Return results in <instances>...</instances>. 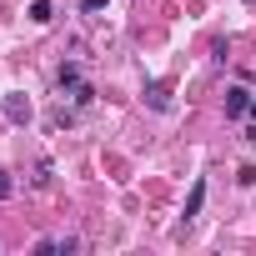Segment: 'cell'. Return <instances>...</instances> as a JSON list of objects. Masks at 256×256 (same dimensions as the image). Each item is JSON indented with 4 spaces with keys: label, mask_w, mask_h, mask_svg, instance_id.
Segmentation results:
<instances>
[{
    "label": "cell",
    "mask_w": 256,
    "mask_h": 256,
    "mask_svg": "<svg viewBox=\"0 0 256 256\" xmlns=\"http://www.w3.org/2000/svg\"><path fill=\"white\" fill-rule=\"evenodd\" d=\"M10 196H16V181H10L6 171H0V201H10Z\"/></svg>",
    "instance_id": "obj_8"
},
{
    "label": "cell",
    "mask_w": 256,
    "mask_h": 256,
    "mask_svg": "<svg viewBox=\"0 0 256 256\" xmlns=\"http://www.w3.org/2000/svg\"><path fill=\"white\" fill-rule=\"evenodd\" d=\"M201 206H206V181H196V186H191V196H186V221H196V216H201Z\"/></svg>",
    "instance_id": "obj_3"
},
{
    "label": "cell",
    "mask_w": 256,
    "mask_h": 256,
    "mask_svg": "<svg viewBox=\"0 0 256 256\" xmlns=\"http://www.w3.org/2000/svg\"><path fill=\"white\" fill-rule=\"evenodd\" d=\"M60 86H66V90L80 86V70H76V66H60Z\"/></svg>",
    "instance_id": "obj_7"
},
{
    "label": "cell",
    "mask_w": 256,
    "mask_h": 256,
    "mask_svg": "<svg viewBox=\"0 0 256 256\" xmlns=\"http://www.w3.org/2000/svg\"><path fill=\"white\" fill-rule=\"evenodd\" d=\"M80 10H86V16H100V10H106V0H80Z\"/></svg>",
    "instance_id": "obj_9"
},
{
    "label": "cell",
    "mask_w": 256,
    "mask_h": 256,
    "mask_svg": "<svg viewBox=\"0 0 256 256\" xmlns=\"http://www.w3.org/2000/svg\"><path fill=\"white\" fill-rule=\"evenodd\" d=\"M146 100H151V110H171V90L166 86H146Z\"/></svg>",
    "instance_id": "obj_4"
},
{
    "label": "cell",
    "mask_w": 256,
    "mask_h": 256,
    "mask_svg": "<svg viewBox=\"0 0 256 256\" xmlns=\"http://www.w3.org/2000/svg\"><path fill=\"white\" fill-rule=\"evenodd\" d=\"M6 120H10V126H26V120H30V100H26V96H6Z\"/></svg>",
    "instance_id": "obj_1"
},
{
    "label": "cell",
    "mask_w": 256,
    "mask_h": 256,
    "mask_svg": "<svg viewBox=\"0 0 256 256\" xmlns=\"http://www.w3.org/2000/svg\"><path fill=\"white\" fill-rule=\"evenodd\" d=\"M70 100H76V106H90V100H96V90L80 80V86H70Z\"/></svg>",
    "instance_id": "obj_6"
},
{
    "label": "cell",
    "mask_w": 256,
    "mask_h": 256,
    "mask_svg": "<svg viewBox=\"0 0 256 256\" xmlns=\"http://www.w3.org/2000/svg\"><path fill=\"white\" fill-rule=\"evenodd\" d=\"M246 110H251V96H246L241 86H231V90H226V116L236 120V116H246Z\"/></svg>",
    "instance_id": "obj_2"
},
{
    "label": "cell",
    "mask_w": 256,
    "mask_h": 256,
    "mask_svg": "<svg viewBox=\"0 0 256 256\" xmlns=\"http://www.w3.org/2000/svg\"><path fill=\"white\" fill-rule=\"evenodd\" d=\"M251 116H256V100H251Z\"/></svg>",
    "instance_id": "obj_10"
},
{
    "label": "cell",
    "mask_w": 256,
    "mask_h": 256,
    "mask_svg": "<svg viewBox=\"0 0 256 256\" xmlns=\"http://www.w3.org/2000/svg\"><path fill=\"white\" fill-rule=\"evenodd\" d=\"M50 16H56L50 0H30V20H36V26H50Z\"/></svg>",
    "instance_id": "obj_5"
}]
</instances>
